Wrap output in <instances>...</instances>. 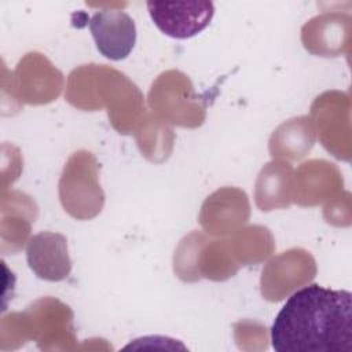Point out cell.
Listing matches in <instances>:
<instances>
[{
    "mask_svg": "<svg viewBox=\"0 0 352 352\" xmlns=\"http://www.w3.org/2000/svg\"><path fill=\"white\" fill-rule=\"evenodd\" d=\"M276 352H351L352 294L318 283L294 292L271 326Z\"/></svg>",
    "mask_w": 352,
    "mask_h": 352,
    "instance_id": "obj_1",
    "label": "cell"
},
{
    "mask_svg": "<svg viewBox=\"0 0 352 352\" xmlns=\"http://www.w3.org/2000/svg\"><path fill=\"white\" fill-rule=\"evenodd\" d=\"M293 168L287 162L272 161L267 164L256 183V204L261 210L287 208L293 198Z\"/></svg>",
    "mask_w": 352,
    "mask_h": 352,
    "instance_id": "obj_7",
    "label": "cell"
},
{
    "mask_svg": "<svg viewBox=\"0 0 352 352\" xmlns=\"http://www.w3.org/2000/svg\"><path fill=\"white\" fill-rule=\"evenodd\" d=\"M154 25L172 38H190L201 33L214 15L212 1H147Z\"/></svg>",
    "mask_w": 352,
    "mask_h": 352,
    "instance_id": "obj_3",
    "label": "cell"
},
{
    "mask_svg": "<svg viewBox=\"0 0 352 352\" xmlns=\"http://www.w3.org/2000/svg\"><path fill=\"white\" fill-rule=\"evenodd\" d=\"M98 162L92 153H74L63 168L59 180V198L65 210L78 220L92 219L100 213L104 194L99 184Z\"/></svg>",
    "mask_w": 352,
    "mask_h": 352,
    "instance_id": "obj_2",
    "label": "cell"
},
{
    "mask_svg": "<svg viewBox=\"0 0 352 352\" xmlns=\"http://www.w3.org/2000/svg\"><path fill=\"white\" fill-rule=\"evenodd\" d=\"M89 30L98 51L110 60H122L136 44V25L121 10H100L89 19Z\"/></svg>",
    "mask_w": 352,
    "mask_h": 352,
    "instance_id": "obj_4",
    "label": "cell"
},
{
    "mask_svg": "<svg viewBox=\"0 0 352 352\" xmlns=\"http://www.w3.org/2000/svg\"><path fill=\"white\" fill-rule=\"evenodd\" d=\"M351 18L341 14H324L311 19L302 28V44L307 51L320 56H338L349 43Z\"/></svg>",
    "mask_w": 352,
    "mask_h": 352,
    "instance_id": "obj_6",
    "label": "cell"
},
{
    "mask_svg": "<svg viewBox=\"0 0 352 352\" xmlns=\"http://www.w3.org/2000/svg\"><path fill=\"white\" fill-rule=\"evenodd\" d=\"M308 117L293 118L274 131L270 139L271 155L300 160L311 150L315 142L314 128Z\"/></svg>",
    "mask_w": 352,
    "mask_h": 352,
    "instance_id": "obj_8",
    "label": "cell"
},
{
    "mask_svg": "<svg viewBox=\"0 0 352 352\" xmlns=\"http://www.w3.org/2000/svg\"><path fill=\"white\" fill-rule=\"evenodd\" d=\"M26 260L34 275L48 282H60L72 271L67 239L59 232L43 231L30 236L26 245Z\"/></svg>",
    "mask_w": 352,
    "mask_h": 352,
    "instance_id": "obj_5",
    "label": "cell"
}]
</instances>
